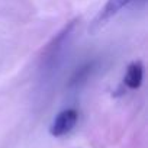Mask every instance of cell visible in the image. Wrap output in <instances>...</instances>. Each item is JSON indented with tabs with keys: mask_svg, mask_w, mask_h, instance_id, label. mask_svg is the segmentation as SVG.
<instances>
[{
	"mask_svg": "<svg viewBox=\"0 0 148 148\" xmlns=\"http://www.w3.org/2000/svg\"><path fill=\"white\" fill-rule=\"evenodd\" d=\"M79 121V112L76 109H65L60 112L49 126V134L55 138L68 134Z\"/></svg>",
	"mask_w": 148,
	"mask_h": 148,
	"instance_id": "6da1fadb",
	"label": "cell"
},
{
	"mask_svg": "<svg viewBox=\"0 0 148 148\" xmlns=\"http://www.w3.org/2000/svg\"><path fill=\"white\" fill-rule=\"evenodd\" d=\"M134 0H108V3L105 5V8L102 9L100 15L97 16V19L95 22V26H97V28L103 26L109 19H112L116 13H119L121 9H123L125 6H128Z\"/></svg>",
	"mask_w": 148,
	"mask_h": 148,
	"instance_id": "7a4b0ae2",
	"label": "cell"
},
{
	"mask_svg": "<svg viewBox=\"0 0 148 148\" xmlns=\"http://www.w3.org/2000/svg\"><path fill=\"white\" fill-rule=\"evenodd\" d=\"M142 77H144L142 62L141 61H134L126 68V74H125L123 83H125L126 87L135 90V89H139V86L142 83Z\"/></svg>",
	"mask_w": 148,
	"mask_h": 148,
	"instance_id": "3957f363",
	"label": "cell"
},
{
	"mask_svg": "<svg viewBox=\"0 0 148 148\" xmlns=\"http://www.w3.org/2000/svg\"><path fill=\"white\" fill-rule=\"evenodd\" d=\"M92 70H93V62H90V64H86L84 67H82L76 74L73 76V79H71V82H70V86H74V84H80V83H83L86 79H87V76L92 73Z\"/></svg>",
	"mask_w": 148,
	"mask_h": 148,
	"instance_id": "277c9868",
	"label": "cell"
}]
</instances>
